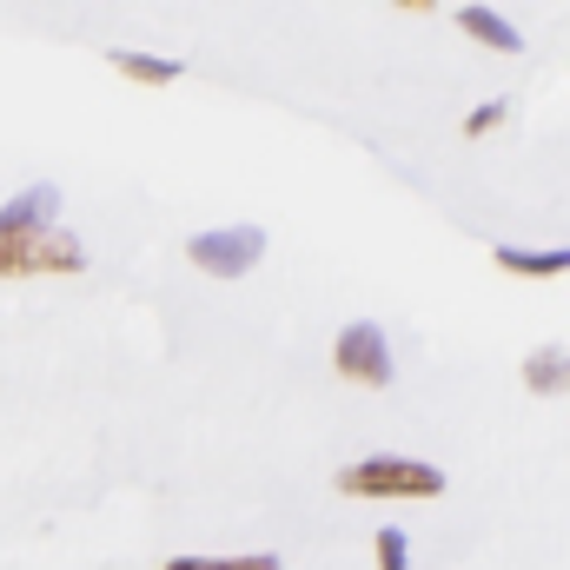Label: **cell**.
Instances as JSON below:
<instances>
[{"mask_svg": "<svg viewBox=\"0 0 570 570\" xmlns=\"http://www.w3.org/2000/svg\"><path fill=\"white\" fill-rule=\"evenodd\" d=\"M338 498H444V471L379 451V458H358L338 471Z\"/></svg>", "mask_w": 570, "mask_h": 570, "instance_id": "6da1fadb", "label": "cell"}, {"mask_svg": "<svg viewBox=\"0 0 570 570\" xmlns=\"http://www.w3.org/2000/svg\"><path fill=\"white\" fill-rule=\"evenodd\" d=\"M332 372H338L345 385H365V392H385V385L399 379V365H392V338H385V325H379V318H352V325L338 332V345H332Z\"/></svg>", "mask_w": 570, "mask_h": 570, "instance_id": "7a4b0ae2", "label": "cell"}, {"mask_svg": "<svg viewBox=\"0 0 570 570\" xmlns=\"http://www.w3.org/2000/svg\"><path fill=\"white\" fill-rule=\"evenodd\" d=\"M186 259L206 279H246L266 259V233L259 226H213V233H193L186 239Z\"/></svg>", "mask_w": 570, "mask_h": 570, "instance_id": "3957f363", "label": "cell"}, {"mask_svg": "<svg viewBox=\"0 0 570 570\" xmlns=\"http://www.w3.org/2000/svg\"><path fill=\"white\" fill-rule=\"evenodd\" d=\"M33 273H87V246L53 226L27 239H0V279H33Z\"/></svg>", "mask_w": 570, "mask_h": 570, "instance_id": "277c9868", "label": "cell"}, {"mask_svg": "<svg viewBox=\"0 0 570 570\" xmlns=\"http://www.w3.org/2000/svg\"><path fill=\"white\" fill-rule=\"evenodd\" d=\"M53 213H60V186H27L20 199H7L0 206V239H27V233H47L53 226Z\"/></svg>", "mask_w": 570, "mask_h": 570, "instance_id": "5b68a950", "label": "cell"}, {"mask_svg": "<svg viewBox=\"0 0 570 570\" xmlns=\"http://www.w3.org/2000/svg\"><path fill=\"white\" fill-rule=\"evenodd\" d=\"M458 27H464L471 40H484L491 53H524V33H518L504 13H491V7H458Z\"/></svg>", "mask_w": 570, "mask_h": 570, "instance_id": "8992f818", "label": "cell"}, {"mask_svg": "<svg viewBox=\"0 0 570 570\" xmlns=\"http://www.w3.org/2000/svg\"><path fill=\"white\" fill-rule=\"evenodd\" d=\"M491 259L518 279H564L570 273V253H531V246H498Z\"/></svg>", "mask_w": 570, "mask_h": 570, "instance_id": "52a82bcc", "label": "cell"}, {"mask_svg": "<svg viewBox=\"0 0 570 570\" xmlns=\"http://www.w3.org/2000/svg\"><path fill=\"white\" fill-rule=\"evenodd\" d=\"M107 60H114V67H120V73H127L134 87H173V80L186 73L179 60H159V53H134V47H114Z\"/></svg>", "mask_w": 570, "mask_h": 570, "instance_id": "ba28073f", "label": "cell"}, {"mask_svg": "<svg viewBox=\"0 0 570 570\" xmlns=\"http://www.w3.org/2000/svg\"><path fill=\"white\" fill-rule=\"evenodd\" d=\"M524 385H531L538 399H558V392H564V352H558V345H551V352H531V358H524Z\"/></svg>", "mask_w": 570, "mask_h": 570, "instance_id": "9c48e42d", "label": "cell"}, {"mask_svg": "<svg viewBox=\"0 0 570 570\" xmlns=\"http://www.w3.org/2000/svg\"><path fill=\"white\" fill-rule=\"evenodd\" d=\"M159 570H285L273 551H259V558H166Z\"/></svg>", "mask_w": 570, "mask_h": 570, "instance_id": "30bf717a", "label": "cell"}, {"mask_svg": "<svg viewBox=\"0 0 570 570\" xmlns=\"http://www.w3.org/2000/svg\"><path fill=\"white\" fill-rule=\"evenodd\" d=\"M379 570H412V538H405L399 524L379 531Z\"/></svg>", "mask_w": 570, "mask_h": 570, "instance_id": "8fae6325", "label": "cell"}, {"mask_svg": "<svg viewBox=\"0 0 570 570\" xmlns=\"http://www.w3.org/2000/svg\"><path fill=\"white\" fill-rule=\"evenodd\" d=\"M504 120H511V107H504V100H484V107L464 114V140H484V134H498Z\"/></svg>", "mask_w": 570, "mask_h": 570, "instance_id": "7c38bea8", "label": "cell"}, {"mask_svg": "<svg viewBox=\"0 0 570 570\" xmlns=\"http://www.w3.org/2000/svg\"><path fill=\"white\" fill-rule=\"evenodd\" d=\"M399 7H405V13H431V7H438V0H399Z\"/></svg>", "mask_w": 570, "mask_h": 570, "instance_id": "4fadbf2b", "label": "cell"}]
</instances>
